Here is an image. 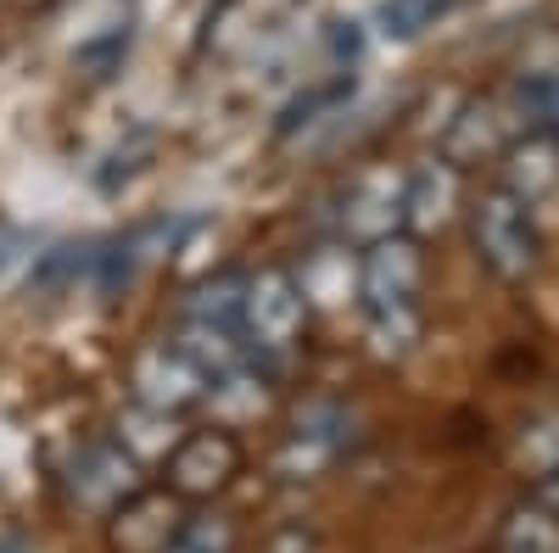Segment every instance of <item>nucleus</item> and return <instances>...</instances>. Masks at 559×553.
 Returning <instances> with one entry per match:
<instances>
[{
  "label": "nucleus",
  "instance_id": "nucleus-13",
  "mask_svg": "<svg viewBox=\"0 0 559 553\" xmlns=\"http://www.w3.org/2000/svg\"><path fill=\"white\" fill-rule=\"evenodd\" d=\"M179 420L168 408H152V402H129L118 413V447L134 458V465H168V453L179 447Z\"/></svg>",
  "mask_w": 559,
  "mask_h": 553
},
{
  "label": "nucleus",
  "instance_id": "nucleus-1",
  "mask_svg": "<svg viewBox=\"0 0 559 553\" xmlns=\"http://www.w3.org/2000/svg\"><path fill=\"white\" fill-rule=\"evenodd\" d=\"M464 224H471V247L481 257V268L503 286H526L543 268V229L537 213L509 196L503 184H481V191L464 202Z\"/></svg>",
  "mask_w": 559,
  "mask_h": 553
},
{
  "label": "nucleus",
  "instance_id": "nucleus-19",
  "mask_svg": "<svg viewBox=\"0 0 559 553\" xmlns=\"http://www.w3.org/2000/svg\"><path fill=\"white\" fill-rule=\"evenodd\" d=\"M453 7H459V0H381L376 28L386 39H414V34H426L437 17H448Z\"/></svg>",
  "mask_w": 559,
  "mask_h": 553
},
{
  "label": "nucleus",
  "instance_id": "nucleus-10",
  "mask_svg": "<svg viewBox=\"0 0 559 553\" xmlns=\"http://www.w3.org/2000/svg\"><path fill=\"white\" fill-rule=\"evenodd\" d=\"M403 179L397 168H369L347 184V196H342V236L369 247V241H381V236H397L403 229Z\"/></svg>",
  "mask_w": 559,
  "mask_h": 553
},
{
  "label": "nucleus",
  "instance_id": "nucleus-4",
  "mask_svg": "<svg viewBox=\"0 0 559 553\" xmlns=\"http://www.w3.org/2000/svg\"><path fill=\"white\" fill-rule=\"evenodd\" d=\"M464 202H471V191H464V168H453L437 152L419 168H408V179H403V229L414 241H431V236H442L448 224L464 218Z\"/></svg>",
  "mask_w": 559,
  "mask_h": 553
},
{
  "label": "nucleus",
  "instance_id": "nucleus-15",
  "mask_svg": "<svg viewBox=\"0 0 559 553\" xmlns=\"http://www.w3.org/2000/svg\"><path fill=\"white\" fill-rule=\"evenodd\" d=\"M419 336H426V313L419 302H403V308H364V341L381 363H403Z\"/></svg>",
  "mask_w": 559,
  "mask_h": 553
},
{
  "label": "nucleus",
  "instance_id": "nucleus-14",
  "mask_svg": "<svg viewBox=\"0 0 559 553\" xmlns=\"http://www.w3.org/2000/svg\"><path fill=\"white\" fill-rule=\"evenodd\" d=\"M179 347L197 358V369H202L207 381H213V375H224V369L252 363V341L241 336V325H213V318H185Z\"/></svg>",
  "mask_w": 559,
  "mask_h": 553
},
{
  "label": "nucleus",
  "instance_id": "nucleus-5",
  "mask_svg": "<svg viewBox=\"0 0 559 553\" xmlns=\"http://www.w3.org/2000/svg\"><path fill=\"white\" fill-rule=\"evenodd\" d=\"M236 476H241V442L229 436L224 425L179 436V447L168 453V492H179L185 503L218 497Z\"/></svg>",
  "mask_w": 559,
  "mask_h": 553
},
{
  "label": "nucleus",
  "instance_id": "nucleus-21",
  "mask_svg": "<svg viewBox=\"0 0 559 553\" xmlns=\"http://www.w3.org/2000/svg\"><path fill=\"white\" fill-rule=\"evenodd\" d=\"M347 96H353V73H336L331 84H319V89H308V96L292 101V112H286V123H280V134H297L302 123H319V112H331V107L347 101Z\"/></svg>",
  "mask_w": 559,
  "mask_h": 553
},
{
  "label": "nucleus",
  "instance_id": "nucleus-9",
  "mask_svg": "<svg viewBox=\"0 0 559 553\" xmlns=\"http://www.w3.org/2000/svg\"><path fill=\"white\" fill-rule=\"evenodd\" d=\"M140 486V465L118 447V436L112 442H90L73 465H68V492H73V503L79 509H96V515H112L123 497H134Z\"/></svg>",
  "mask_w": 559,
  "mask_h": 553
},
{
  "label": "nucleus",
  "instance_id": "nucleus-6",
  "mask_svg": "<svg viewBox=\"0 0 559 553\" xmlns=\"http://www.w3.org/2000/svg\"><path fill=\"white\" fill-rule=\"evenodd\" d=\"M521 134V118L509 101L498 96H476V101H464L459 118H448L442 129V157L453 168H481V163H498L503 146Z\"/></svg>",
  "mask_w": 559,
  "mask_h": 553
},
{
  "label": "nucleus",
  "instance_id": "nucleus-18",
  "mask_svg": "<svg viewBox=\"0 0 559 553\" xmlns=\"http://www.w3.org/2000/svg\"><path fill=\"white\" fill-rule=\"evenodd\" d=\"M241 291H247V274H218V280H202L191 297H185V318L241 325Z\"/></svg>",
  "mask_w": 559,
  "mask_h": 553
},
{
  "label": "nucleus",
  "instance_id": "nucleus-11",
  "mask_svg": "<svg viewBox=\"0 0 559 553\" xmlns=\"http://www.w3.org/2000/svg\"><path fill=\"white\" fill-rule=\"evenodd\" d=\"M503 191L509 196H521L532 213L537 207H548V202H559V141L548 129H521L515 141L503 146Z\"/></svg>",
  "mask_w": 559,
  "mask_h": 553
},
{
  "label": "nucleus",
  "instance_id": "nucleus-17",
  "mask_svg": "<svg viewBox=\"0 0 559 553\" xmlns=\"http://www.w3.org/2000/svg\"><path fill=\"white\" fill-rule=\"evenodd\" d=\"M207 386H213V408H218V420H224V425L252 420V413H263V408H269V381H258V375H252V363L224 369V375H213Z\"/></svg>",
  "mask_w": 559,
  "mask_h": 553
},
{
  "label": "nucleus",
  "instance_id": "nucleus-22",
  "mask_svg": "<svg viewBox=\"0 0 559 553\" xmlns=\"http://www.w3.org/2000/svg\"><path fill=\"white\" fill-rule=\"evenodd\" d=\"M532 497H537V503H548V509L559 515V458H548V465L532 476Z\"/></svg>",
  "mask_w": 559,
  "mask_h": 553
},
{
  "label": "nucleus",
  "instance_id": "nucleus-7",
  "mask_svg": "<svg viewBox=\"0 0 559 553\" xmlns=\"http://www.w3.org/2000/svg\"><path fill=\"white\" fill-rule=\"evenodd\" d=\"M129 386H134V402H152V408H168V413L207 397V375L179 341H157V347L140 352L134 369H129Z\"/></svg>",
  "mask_w": 559,
  "mask_h": 553
},
{
  "label": "nucleus",
  "instance_id": "nucleus-3",
  "mask_svg": "<svg viewBox=\"0 0 559 553\" xmlns=\"http://www.w3.org/2000/svg\"><path fill=\"white\" fill-rule=\"evenodd\" d=\"M419 286H426V252L408 229L397 236H381L358 252V308H403L419 302Z\"/></svg>",
  "mask_w": 559,
  "mask_h": 553
},
{
  "label": "nucleus",
  "instance_id": "nucleus-20",
  "mask_svg": "<svg viewBox=\"0 0 559 553\" xmlns=\"http://www.w3.org/2000/svg\"><path fill=\"white\" fill-rule=\"evenodd\" d=\"M163 553H236V526L224 515H185Z\"/></svg>",
  "mask_w": 559,
  "mask_h": 553
},
{
  "label": "nucleus",
  "instance_id": "nucleus-16",
  "mask_svg": "<svg viewBox=\"0 0 559 553\" xmlns=\"http://www.w3.org/2000/svg\"><path fill=\"white\" fill-rule=\"evenodd\" d=\"M498 553H559V515L537 497L515 503L498 526Z\"/></svg>",
  "mask_w": 559,
  "mask_h": 553
},
{
  "label": "nucleus",
  "instance_id": "nucleus-8",
  "mask_svg": "<svg viewBox=\"0 0 559 553\" xmlns=\"http://www.w3.org/2000/svg\"><path fill=\"white\" fill-rule=\"evenodd\" d=\"M185 520V497L168 486H140L107 515V542L118 553H163Z\"/></svg>",
  "mask_w": 559,
  "mask_h": 553
},
{
  "label": "nucleus",
  "instance_id": "nucleus-12",
  "mask_svg": "<svg viewBox=\"0 0 559 553\" xmlns=\"http://www.w3.org/2000/svg\"><path fill=\"white\" fill-rule=\"evenodd\" d=\"M297 286L308 308H347L358 302V257H347V247H313L297 268Z\"/></svg>",
  "mask_w": 559,
  "mask_h": 553
},
{
  "label": "nucleus",
  "instance_id": "nucleus-23",
  "mask_svg": "<svg viewBox=\"0 0 559 553\" xmlns=\"http://www.w3.org/2000/svg\"><path fill=\"white\" fill-rule=\"evenodd\" d=\"M0 553H34L23 537H0Z\"/></svg>",
  "mask_w": 559,
  "mask_h": 553
},
{
  "label": "nucleus",
  "instance_id": "nucleus-24",
  "mask_svg": "<svg viewBox=\"0 0 559 553\" xmlns=\"http://www.w3.org/2000/svg\"><path fill=\"white\" fill-rule=\"evenodd\" d=\"M554 141H559V129H554Z\"/></svg>",
  "mask_w": 559,
  "mask_h": 553
},
{
  "label": "nucleus",
  "instance_id": "nucleus-2",
  "mask_svg": "<svg viewBox=\"0 0 559 553\" xmlns=\"http://www.w3.org/2000/svg\"><path fill=\"white\" fill-rule=\"evenodd\" d=\"M308 325V302L292 268H258L247 274L241 291V336L252 341V352H286L297 347Z\"/></svg>",
  "mask_w": 559,
  "mask_h": 553
}]
</instances>
